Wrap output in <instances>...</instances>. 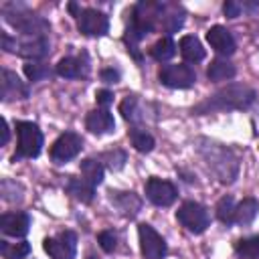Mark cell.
Wrapping results in <instances>:
<instances>
[{
  "label": "cell",
  "mask_w": 259,
  "mask_h": 259,
  "mask_svg": "<svg viewBox=\"0 0 259 259\" xmlns=\"http://www.w3.org/2000/svg\"><path fill=\"white\" fill-rule=\"evenodd\" d=\"M164 16V4H158V2H138L132 10V16H130V24H127V30H125V42L130 47V51L134 53L136 59H140V55L136 53V42L142 40L146 34H150L158 20H162Z\"/></svg>",
  "instance_id": "1"
},
{
  "label": "cell",
  "mask_w": 259,
  "mask_h": 259,
  "mask_svg": "<svg viewBox=\"0 0 259 259\" xmlns=\"http://www.w3.org/2000/svg\"><path fill=\"white\" fill-rule=\"evenodd\" d=\"M255 99V91L247 85H229L217 93H212L204 103L196 107V113H206L208 109H243L251 105Z\"/></svg>",
  "instance_id": "2"
},
{
  "label": "cell",
  "mask_w": 259,
  "mask_h": 259,
  "mask_svg": "<svg viewBox=\"0 0 259 259\" xmlns=\"http://www.w3.org/2000/svg\"><path fill=\"white\" fill-rule=\"evenodd\" d=\"M200 154L204 156L208 166L219 174V178L223 182H231L235 178L237 172H233V170H237V158L233 156L231 150L223 148L221 144L208 142L206 146H200Z\"/></svg>",
  "instance_id": "3"
},
{
  "label": "cell",
  "mask_w": 259,
  "mask_h": 259,
  "mask_svg": "<svg viewBox=\"0 0 259 259\" xmlns=\"http://www.w3.org/2000/svg\"><path fill=\"white\" fill-rule=\"evenodd\" d=\"M2 12H4V20L26 36H45V32L49 30L47 20H42L36 14L26 12L22 6L16 8V4H10V6H4Z\"/></svg>",
  "instance_id": "4"
},
{
  "label": "cell",
  "mask_w": 259,
  "mask_h": 259,
  "mask_svg": "<svg viewBox=\"0 0 259 259\" xmlns=\"http://www.w3.org/2000/svg\"><path fill=\"white\" fill-rule=\"evenodd\" d=\"M16 136H18V150L16 158H36L42 150V134L36 123L32 121H16Z\"/></svg>",
  "instance_id": "5"
},
{
  "label": "cell",
  "mask_w": 259,
  "mask_h": 259,
  "mask_svg": "<svg viewBox=\"0 0 259 259\" xmlns=\"http://www.w3.org/2000/svg\"><path fill=\"white\" fill-rule=\"evenodd\" d=\"M176 219L182 227H186L190 233H204L210 219H208V210L198 204V202H184L178 210H176Z\"/></svg>",
  "instance_id": "6"
},
{
  "label": "cell",
  "mask_w": 259,
  "mask_h": 259,
  "mask_svg": "<svg viewBox=\"0 0 259 259\" xmlns=\"http://www.w3.org/2000/svg\"><path fill=\"white\" fill-rule=\"evenodd\" d=\"M138 237H140V251L146 259H162L166 255V251H168L166 241L154 227H150L146 223L138 225Z\"/></svg>",
  "instance_id": "7"
},
{
  "label": "cell",
  "mask_w": 259,
  "mask_h": 259,
  "mask_svg": "<svg viewBox=\"0 0 259 259\" xmlns=\"http://www.w3.org/2000/svg\"><path fill=\"white\" fill-rule=\"evenodd\" d=\"M42 249L53 259H75V255H77V235L73 231H63L57 237L45 239Z\"/></svg>",
  "instance_id": "8"
},
{
  "label": "cell",
  "mask_w": 259,
  "mask_h": 259,
  "mask_svg": "<svg viewBox=\"0 0 259 259\" xmlns=\"http://www.w3.org/2000/svg\"><path fill=\"white\" fill-rule=\"evenodd\" d=\"M81 148H83L81 136H77L75 132H65L51 146V160L57 164H65V162L73 160L81 152Z\"/></svg>",
  "instance_id": "9"
},
{
  "label": "cell",
  "mask_w": 259,
  "mask_h": 259,
  "mask_svg": "<svg viewBox=\"0 0 259 259\" xmlns=\"http://www.w3.org/2000/svg\"><path fill=\"white\" fill-rule=\"evenodd\" d=\"M158 77L162 85L172 89H186V87H192L196 81V73L188 65H164Z\"/></svg>",
  "instance_id": "10"
},
{
  "label": "cell",
  "mask_w": 259,
  "mask_h": 259,
  "mask_svg": "<svg viewBox=\"0 0 259 259\" xmlns=\"http://www.w3.org/2000/svg\"><path fill=\"white\" fill-rule=\"evenodd\" d=\"M77 26L87 36H101L107 32L109 20L103 12H99L95 8H85V10H81V14L77 18Z\"/></svg>",
  "instance_id": "11"
},
{
  "label": "cell",
  "mask_w": 259,
  "mask_h": 259,
  "mask_svg": "<svg viewBox=\"0 0 259 259\" xmlns=\"http://www.w3.org/2000/svg\"><path fill=\"white\" fill-rule=\"evenodd\" d=\"M146 196L156 206H170L176 200L178 192L172 182L162 180V178H150L146 182Z\"/></svg>",
  "instance_id": "12"
},
{
  "label": "cell",
  "mask_w": 259,
  "mask_h": 259,
  "mask_svg": "<svg viewBox=\"0 0 259 259\" xmlns=\"http://www.w3.org/2000/svg\"><path fill=\"white\" fill-rule=\"evenodd\" d=\"M28 227H30V217L26 212L12 210L0 217V229L8 237H24L28 233Z\"/></svg>",
  "instance_id": "13"
},
{
  "label": "cell",
  "mask_w": 259,
  "mask_h": 259,
  "mask_svg": "<svg viewBox=\"0 0 259 259\" xmlns=\"http://www.w3.org/2000/svg\"><path fill=\"white\" fill-rule=\"evenodd\" d=\"M206 40H208V45L219 55H233L235 53V47H237L233 34L225 26H221V24H214V26H210L206 30Z\"/></svg>",
  "instance_id": "14"
},
{
  "label": "cell",
  "mask_w": 259,
  "mask_h": 259,
  "mask_svg": "<svg viewBox=\"0 0 259 259\" xmlns=\"http://www.w3.org/2000/svg\"><path fill=\"white\" fill-rule=\"evenodd\" d=\"M28 97V87L20 77L8 69L2 71V99L4 101H14V99H26Z\"/></svg>",
  "instance_id": "15"
},
{
  "label": "cell",
  "mask_w": 259,
  "mask_h": 259,
  "mask_svg": "<svg viewBox=\"0 0 259 259\" xmlns=\"http://www.w3.org/2000/svg\"><path fill=\"white\" fill-rule=\"evenodd\" d=\"M26 59H42L49 55V40L45 36H28L24 40H16V51Z\"/></svg>",
  "instance_id": "16"
},
{
  "label": "cell",
  "mask_w": 259,
  "mask_h": 259,
  "mask_svg": "<svg viewBox=\"0 0 259 259\" xmlns=\"http://www.w3.org/2000/svg\"><path fill=\"white\" fill-rule=\"evenodd\" d=\"M57 75L65 77V79H79V77H85L87 71H89V65H87V59L85 55L83 57H65L57 63Z\"/></svg>",
  "instance_id": "17"
},
{
  "label": "cell",
  "mask_w": 259,
  "mask_h": 259,
  "mask_svg": "<svg viewBox=\"0 0 259 259\" xmlns=\"http://www.w3.org/2000/svg\"><path fill=\"white\" fill-rule=\"evenodd\" d=\"M85 125H87V130H89L91 134L101 136V134L113 132L115 119H113V115H111L107 109H95V111H89V113H87Z\"/></svg>",
  "instance_id": "18"
},
{
  "label": "cell",
  "mask_w": 259,
  "mask_h": 259,
  "mask_svg": "<svg viewBox=\"0 0 259 259\" xmlns=\"http://www.w3.org/2000/svg\"><path fill=\"white\" fill-rule=\"evenodd\" d=\"M259 212V202L255 198H243L237 206H235V217H233V223L237 225H251L253 219L257 217Z\"/></svg>",
  "instance_id": "19"
},
{
  "label": "cell",
  "mask_w": 259,
  "mask_h": 259,
  "mask_svg": "<svg viewBox=\"0 0 259 259\" xmlns=\"http://www.w3.org/2000/svg\"><path fill=\"white\" fill-rule=\"evenodd\" d=\"M180 55L188 61V63H198L204 59V49L200 45V40L192 34H186L180 38Z\"/></svg>",
  "instance_id": "20"
},
{
  "label": "cell",
  "mask_w": 259,
  "mask_h": 259,
  "mask_svg": "<svg viewBox=\"0 0 259 259\" xmlns=\"http://www.w3.org/2000/svg\"><path fill=\"white\" fill-rule=\"evenodd\" d=\"M235 73H237L235 65L229 61H223V59H214L206 69V75L210 81H229L235 77Z\"/></svg>",
  "instance_id": "21"
},
{
  "label": "cell",
  "mask_w": 259,
  "mask_h": 259,
  "mask_svg": "<svg viewBox=\"0 0 259 259\" xmlns=\"http://www.w3.org/2000/svg\"><path fill=\"white\" fill-rule=\"evenodd\" d=\"M81 178L87 184H91V186L101 184V180H103V164L97 162V160H93V158L83 160L81 162Z\"/></svg>",
  "instance_id": "22"
},
{
  "label": "cell",
  "mask_w": 259,
  "mask_h": 259,
  "mask_svg": "<svg viewBox=\"0 0 259 259\" xmlns=\"http://www.w3.org/2000/svg\"><path fill=\"white\" fill-rule=\"evenodd\" d=\"M67 190L77 198V200H81V202H91L93 200V186L91 184H87L83 178H69V182H67Z\"/></svg>",
  "instance_id": "23"
},
{
  "label": "cell",
  "mask_w": 259,
  "mask_h": 259,
  "mask_svg": "<svg viewBox=\"0 0 259 259\" xmlns=\"http://www.w3.org/2000/svg\"><path fill=\"white\" fill-rule=\"evenodd\" d=\"M174 53H176V47H174V42H172L170 36H162V38L156 40V42L152 45V49H150V55H152L156 61H160V63L172 59Z\"/></svg>",
  "instance_id": "24"
},
{
  "label": "cell",
  "mask_w": 259,
  "mask_h": 259,
  "mask_svg": "<svg viewBox=\"0 0 259 259\" xmlns=\"http://www.w3.org/2000/svg\"><path fill=\"white\" fill-rule=\"evenodd\" d=\"M111 200L115 202V206L123 212V214H136L138 212V208H140V200L132 194V192H115L113 196H111Z\"/></svg>",
  "instance_id": "25"
},
{
  "label": "cell",
  "mask_w": 259,
  "mask_h": 259,
  "mask_svg": "<svg viewBox=\"0 0 259 259\" xmlns=\"http://www.w3.org/2000/svg\"><path fill=\"white\" fill-rule=\"evenodd\" d=\"M130 140L138 152H152L154 150V138L146 130H140V127L130 130Z\"/></svg>",
  "instance_id": "26"
},
{
  "label": "cell",
  "mask_w": 259,
  "mask_h": 259,
  "mask_svg": "<svg viewBox=\"0 0 259 259\" xmlns=\"http://www.w3.org/2000/svg\"><path fill=\"white\" fill-rule=\"evenodd\" d=\"M0 251L6 259H24L28 253H30V245L26 241H20V243H6L2 241L0 243Z\"/></svg>",
  "instance_id": "27"
},
{
  "label": "cell",
  "mask_w": 259,
  "mask_h": 259,
  "mask_svg": "<svg viewBox=\"0 0 259 259\" xmlns=\"http://www.w3.org/2000/svg\"><path fill=\"white\" fill-rule=\"evenodd\" d=\"M217 217H219L221 223L233 225V217H235V200H233V196H223L217 202Z\"/></svg>",
  "instance_id": "28"
},
{
  "label": "cell",
  "mask_w": 259,
  "mask_h": 259,
  "mask_svg": "<svg viewBox=\"0 0 259 259\" xmlns=\"http://www.w3.org/2000/svg\"><path fill=\"white\" fill-rule=\"evenodd\" d=\"M24 75L30 79V81H42V79H47V77H51V67L49 65H45V63H26L24 65Z\"/></svg>",
  "instance_id": "29"
},
{
  "label": "cell",
  "mask_w": 259,
  "mask_h": 259,
  "mask_svg": "<svg viewBox=\"0 0 259 259\" xmlns=\"http://www.w3.org/2000/svg\"><path fill=\"white\" fill-rule=\"evenodd\" d=\"M237 253L243 257H259V237H249L237 243Z\"/></svg>",
  "instance_id": "30"
},
{
  "label": "cell",
  "mask_w": 259,
  "mask_h": 259,
  "mask_svg": "<svg viewBox=\"0 0 259 259\" xmlns=\"http://www.w3.org/2000/svg\"><path fill=\"white\" fill-rule=\"evenodd\" d=\"M119 111H121V115L127 119V121H136V113H138V99L134 97V95H127L123 101H121V105H119Z\"/></svg>",
  "instance_id": "31"
},
{
  "label": "cell",
  "mask_w": 259,
  "mask_h": 259,
  "mask_svg": "<svg viewBox=\"0 0 259 259\" xmlns=\"http://www.w3.org/2000/svg\"><path fill=\"white\" fill-rule=\"evenodd\" d=\"M103 162H105L111 170H119V168H123V164H125V152H121V150L105 152V154H103Z\"/></svg>",
  "instance_id": "32"
},
{
  "label": "cell",
  "mask_w": 259,
  "mask_h": 259,
  "mask_svg": "<svg viewBox=\"0 0 259 259\" xmlns=\"http://www.w3.org/2000/svg\"><path fill=\"white\" fill-rule=\"evenodd\" d=\"M182 22H184V14L180 12H170V14H166V16H162V26L168 30V32H174V30H178L180 26H182Z\"/></svg>",
  "instance_id": "33"
},
{
  "label": "cell",
  "mask_w": 259,
  "mask_h": 259,
  "mask_svg": "<svg viewBox=\"0 0 259 259\" xmlns=\"http://www.w3.org/2000/svg\"><path fill=\"white\" fill-rule=\"evenodd\" d=\"M97 243H99V247H101L105 253H111V251L115 249V245H117V237H115L113 231H101V233L97 235Z\"/></svg>",
  "instance_id": "34"
},
{
  "label": "cell",
  "mask_w": 259,
  "mask_h": 259,
  "mask_svg": "<svg viewBox=\"0 0 259 259\" xmlns=\"http://www.w3.org/2000/svg\"><path fill=\"white\" fill-rule=\"evenodd\" d=\"M223 12H225V16H229V18H237V16L241 14V4L235 2V0H227V2L223 4Z\"/></svg>",
  "instance_id": "35"
},
{
  "label": "cell",
  "mask_w": 259,
  "mask_h": 259,
  "mask_svg": "<svg viewBox=\"0 0 259 259\" xmlns=\"http://www.w3.org/2000/svg\"><path fill=\"white\" fill-rule=\"evenodd\" d=\"M101 81L103 83H117L119 81V71L109 67V69H103L101 71Z\"/></svg>",
  "instance_id": "36"
},
{
  "label": "cell",
  "mask_w": 259,
  "mask_h": 259,
  "mask_svg": "<svg viewBox=\"0 0 259 259\" xmlns=\"http://www.w3.org/2000/svg\"><path fill=\"white\" fill-rule=\"evenodd\" d=\"M95 99H97V103H99V105L107 107V105L113 101V93H111V91H107V89H101V91H97V93H95Z\"/></svg>",
  "instance_id": "37"
},
{
  "label": "cell",
  "mask_w": 259,
  "mask_h": 259,
  "mask_svg": "<svg viewBox=\"0 0 259 259\" xmlns=\"http://www.w3.org/2000/svg\"><path fill=\"white\" fill-rule=\"evenodd\" d=\"M0 38H2V49L4 51H16V38H10L6 32H2Z\"/></svg>",
  "instance_id": "38"
},
{
  "label": "cell",
  "mask_w": 259,
  "mask_h": 259,
  "mask_svg": "<svg viewBox=\"0 0 259 259\" xmlns=\"http://www.w3.org/2000/svg\"><path fill=\"white\" fill-rule=\"evenodd\" d=\"M8 138H10V130H8V121L2 119V146L8 144Z\"/></svg>",
  "instance_id": "39"
},
{
  "label": "cell",
  "mask_w": 259,
  "mask_h": 259,
  "mask_svg": "<svg viewBox=\"0 0 259 259\" xmlns=\"http://www.w3.org/2000/svg\"><path fill=\"white\" fill-rule=\"evenodd\" d=\"M69 12H71L73 16H77V18H79V14H81V10H79V6H77L75 2H71V4H69Z\"/></svg>",
  "instance_id": "40"
}]
</instances>
